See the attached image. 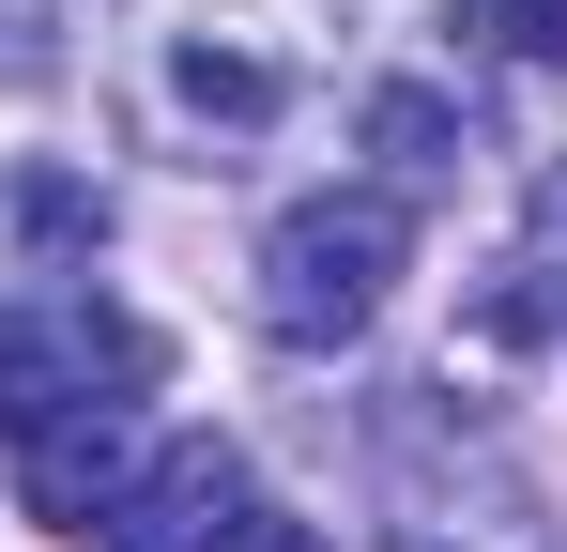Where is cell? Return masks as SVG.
I'll return each instance as SVG.
<instances>
[{
  "mask_svg": "<svg viewBox=\"0 0 567 552\" xmlns=\"http://www.w3.org/2000/svg\"><path fill=\"white\" fill-rule=\"evenodd\" d=\"M154 384V338L107 323V307H0V430H47L78 399H123Z\"/></svg>",
  "mask_w": 567,
  "mask_h": 552,
  "instance_id": "2",
  "label": "cell"
},
{
  "mask_svg": "<svg viewBox=\"0 0 567 552\" xmlns=\"http://www.w3.org/2000/svg\"><path fill=\"white\" fill-rule=\"evenodd\" d=\"M246 538V460L230 446H154L138 491L93 522V552H230Z\"/></svg>",
  "mask_w": 567,
  "mask_h": 552,
  "instance_id": "3",
  "label": "cell"
},
{
  "mask_svg": "<svg viewBox=\"0 0 567 552\" xmlns=\"http://www.w3.org/2000/svg\"><path fill=\"white\" fill-rule=\"evenodd\" d=\"M414 246V215L383 200V184H338V200H291L277 231H261V323H277L291 354H338V338H369L383 276Z\"/></svg>",
  "mask_w": 567,
  "mask_h": 552,
  "instance_id": "1",
  "label": "cell"
},
{
  "mask_svg": "<svg viewBox=\"0 0 567 552\" xmlns=\"http://www.w3.org/2000/svg\"><path fill=\"white\" fill-rule=\"evenodd\" d=\"M230 552H338V538H307V522H261V507H246V538Z\"/></svg>",
  "mask_w": 567,
  "mask_h": 552,
  "instance_id": "7",
  "label": "cell"
},
{
  "mask_svg": "<svg viewBox=\"0 0 567 552\" xmlns=\"http://www.w3.org/2000/svg\"><path fill=\"white\" fill-rule=\"evenodd\" d=\"M522 276H567V170L537 184V262H522Z\"/></svg>",
  "mask_w": 567,
  "mask_h": 552,
  "instance_id": "6",
  "label": "cell"
},
{
  "mask_svg": "<svg viewBox=\"0 0 567 552\" xmlns=\"http://www.w3.org/2000/svg\"><path fill=\"white\" fill-rule=\"evenodd\" d=\"M461 31H491L506 62H567V0H461Z\"/></svg>",
  "mask_w": 567,
  "mask_h": 552,
  "instance_id": "5",
  "label": "cell"
},
{
  "mask_svg": "<svg viewBox=\"0 0 567 552\" xmlns=\"http://www.w3.org/2000/svg\"><path fill=\"white\" fill-rule=\"evenodd\" d=\"M16 491H31L47 538H93L107 507L138 491V430H123V399H78V415H47V430H16Z\"/></svg>",
  "mask_w": 567,
  "mask_h": 552,
  "instance_id": "4",
  "label": "cell"
}]
</instances>
